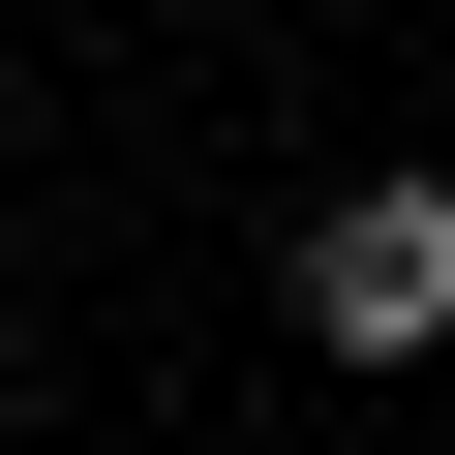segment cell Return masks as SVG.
Segmentation results:
<instances>
[{
	"label": "cell",
	"mask_w": 455,
	"mask_h": 455,
	"mask_svg": "<svg viewBox=\"0 0 455 455\" xmlns=\"http://www.w3.org/2000/svg\"><path fill=\"white\" fill-rule=\"evenodd\" d=\"M274 334L304 364H364V395H425L455 364V152H364L304 243H274Z\"/></svg>",
	"instance_id": "obj_1"
}]
</instances>
